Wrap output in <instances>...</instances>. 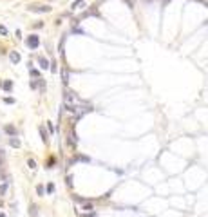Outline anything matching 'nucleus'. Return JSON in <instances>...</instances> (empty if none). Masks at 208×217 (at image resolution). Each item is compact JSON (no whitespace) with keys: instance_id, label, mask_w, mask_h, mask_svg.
Masks as SVG:
<instances>
[{"instance_id":"nucleus-15","label":"nucleus","mask_w":208,"mask_h":217,"mask_svg":"<svg viewBox=\"0 0 208 217\" xmlns=\"http://www.w3.org/2000/svg\"><path fill=\"white\" fill-rule=\"evenodd\" d=\"M0 34H7V29L4 25H0Z\"/></svg>"},{"instance_id":"nucleus-6","label":"nucleus","mask_w":208,"mask_h":217,"mask_svg":"<svg viewBox=\"0 0 208 217\" xmlns=\"http://www.w3.org/2000/svg\"><path fill=\"white\" fill-rule=\"evenodd\" d=\"M11 147H15V148H16V147H20V139H16V138H11Z\"/></svg>"},{"instance_id":"nucleus-16","label":"nucleus","mask_w":208,"mask_h":217,"mask_svg":"<svg viewBox=\"0 0 208 217\" xmlns=\"http://www.w3.org/2000/svg\"><path fill=\"white\" fill-rule=\"evenodd\" d=\"M36 192H38L40 196H43V186H38V188H36Z\"/></svg>"},{"instance_id":"nucleus-1","label":"nucleus","mask_w":208,"mask_h":217,"mask_svg":"<svg viewBox=\"0 0 208 217\" xmlns=\"http://www.w3.org/2000/svg\"><path fill=\"white\" fill-rule=\"evenodd\" d=\"M38 43H40V40H38V36H36V34H31V36L27 38V45H29L31 49H36V47H38Z\"/></svg>"},{"instance_id":"nucleus-11","label":"nucleus","mask_w":208,"mask_h":217,"mask_svg":"<svg viewBox=\"0 0 208 217\" xmlns=\"http://www.w3.org/2000/svg\"><path fill=\"white\" fill-rule=\"evenodd\" d=\"M11 87H13V83H11V82H6V83H4V89H6V91H11Z\"/></svg>"},{"instance_id":"nucleus-12","label":"nucleus","mask_w":208,"mask_h":217,"mask_svg":"<svg viewBox=\"0 0 208 217\" xmlns=\"http://www.w3.org/2000/svg\"><path fill=\"white\" fill-rule=\"evenodd\" d=\"M83 210H93V205H91V203H85V205H83Z\"/></svg>"},{"instance_id":"nucleus-17","label":"nucleus","mask_w":208,"mask_h":217,"mask_svg":"<svg viewBox=\"0 0 208 217\" xmlns=\"http://www.w3.org/2000/svg\"><path fill=\"white\" fill-rule=\"evenodd\" d=\"M54 190V185H47V192H52Z\"/></svg>"},{"instance_id":"nucleus-8","label":"nucleus","mask_w":208,"mask_h":217,"mask_svg":"<svg viewBox=\"0 0 208 217\" xmlns=\"http://www.w3.org/2000/svg\"><path fill=\"white\" fill-rule=\"evenodd\" d=\"M7 190V183H0V196H4Z\"/></svg>"},{"instance_id":"nucleus-4","label":"nucleus","mask_w":208,"mask_h":217,"mask_svg":"<svg viewBox=\"0 0 208 217\" xmlns=\"http://www.w3.org/2000/svg\"><path fill=\"white\" fill-rule=\"evenodd\" d=\"M83 6H85V0H76L71 7H73V11H78V9H82Z\"/></svg>"},{"instance_id":"nucleus-13","label":"nucleus","mask_w":208,"mask_h":217,"mask_svg":"<svg viewBox=\"0 0 208 217\" xmlns=\"http://www.w3.org/2000/svg\"><path fill=\"white\" fill-rule=\"evenodd\" d=\"M31 217H36V206L34 205L31 206Z\"/></svg>"},{"instance_id":"nucleus-2","label":"nucleus","mask_w":208,"mask_h":217,"mask_svg":"<svg viewBox=\"0 0 208 217\" xmlns=\"http://www.w3.org/2000/svg\"><path fill=\"white\" fill-rule=\"evenodd\" d=\"M31 11H36V13H49L51 7L49 6H34V7H29Z\"/></svg>"},{"instance_id":"nucleus-9","label":"nucleus","mask_w":208,"mask_h":217,"mask_svg":"<svg viewBox=\"0 0 208 217\" xmlns=\"http://www.w3.org/2000/svg\"><path fill=\"white\" fill-rule=\"evenodd\" d=\"M40 134H42V139H43V143H47V134H45V129L40 127Z\"/></svg>"},{"instance_id":"nucleus-19","label":"nucleus","mask_w":208,"mask_h":217,"mask_svg":"<svg viewBox=\"0 0 208 217\" xmlns=\"http://www.w3.org/2000/svg\"><path fill=\"white\" fill-rule=\"evenodd\" d=\"M0 206H2V201H0Z\"/></svg>"},{"instance_id":"nucleus-5","label":"nucleus","mask_w":208,"mask_h":217,"mask_svg":"<svg viewBox=\"0 0 208 217\" xmlns=\"http://www.w3.org/2000/svg\"><path fill=\"white\" fill-rule=\"evenodd\" d=\"M6 132H7V134H11L13 138H15V136H16V129H15L13 125H7V127H6Z\"/></svg>"},{"instance_id":"nucleus-14","label":"nucleus","mask_w":208,"mask_h":217,"mask_svg":"<svg viewBox=\"0 0 208 217\" xmlns=\"http://www.w3.org/2000/svg\"><path fill=\"white\" fill-rule=\"evenodd\" d=\"M4 157H6V154H4V148H0V163L4 161Z\"/></svg>"},{"instance_id":"nucleus-18","label":"nucleus","mask_w":208,"mask_h":217,"mask_svg":"<svg viewBox=\"0 0 208 217\" xmlns=\"http://www.w3.org/2000/svg\"><path fill=\"white\" fill-rule=\"evenodd\" d=\"M0 217H6V215H4V214H0Z\"/></svg>"},{"instance_id":"nucleus-10","label":"nucleus","mask_w":208,"mask_h":217,"mask_svg":"<svg viewBox=\"0 0 208 217\" xmlns=\"http://www.w3.org/2000/svg\"><path fill=\"white\" fill-rule=\"evenodd\" d=\"M27 165H29V168H33V170L36 168V163H34V159H29V161H27Z\"/></svg>"},{"instance_id":"nucleus-3","label":"nucleus","mask_w":208,"mask_h":217,"mask_svg":"<svg viewBox=\"0 0 208 217\" xmlns=\"http://www.w3.org/2000/svg\"><path fill=\"white\" fill-rule=\"evenodd\" d=\"M9 60L13 63H18V62H20V54H18L16 51H11L9 52Z\"/></svg>"},{"instance_id":"nucleus-7","label":"nucleus","mask_w":208,"mask_h":217,"mask_svg":"<svg viewBox=\"0 0 208 217\" xmlns=\"http://www.w3.org/2000/svg\"><path fill=\"white\" fill-rule=\"evenodd\" d=\"M40 67L42 69H47V67H49V62H47L45 58H40Z\"/></svg>"}]
</instances>
